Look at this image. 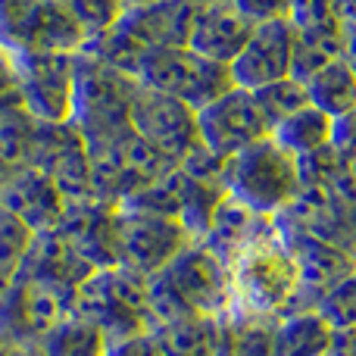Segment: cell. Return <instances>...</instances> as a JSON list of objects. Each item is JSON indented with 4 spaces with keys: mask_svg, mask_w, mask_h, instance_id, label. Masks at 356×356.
I'll list each match as a JSON object with an SVG mask.
<instances>
[{
    "mask_svg": "<svg viewBox=\"0 0 356 356\" xmlns=\"http://www.w3.org/2000/svg\"><path fill=\"white\" fill-rule=\"evenodd\" d=\"M122 3H125V10H141V6H154L160 0H122Z\"/></svg>",
    "mask_w": 356,
    "mask_h": 356,
    "instance_id": "37",
    "label": "cell"
},
{
    "mask_svg": "<svg viewBox=\"0 0 356 356\" xmlns=\"http://www.w3.org/2000/svg\"><path fill=\"white\" fill-rule=\"evenodd\" d=\"M219 356H228V353H219Z\"/></svg>",
    "mask_w": 356,
    "mask_h": 356,
    "instance_id": "39",
    "label": "cell"
},
{
    "mask_svg": "<svg viewBox=\"0 0 356 356\" xmlns=\"http://www.w3.org/2000/svg\"><path fill=\"white\" fill-rule=\"evenodd\" d=\"M334 19L344 31L356 29V0H334Z\"/></svg>",
    "mask_w": 356,
    "mask_h": 356,
    "instance_id": "34",
    "label": "cell"
},
{
    "mask_svg": "<svg viewBox=\"0 0 356 356\" xmlns=\"http://www.w3.org/2000/svg\"><path fill=\"white\" fill-rule=\"evenodd\" d=\"M203 0H160L154 6L125 10L122 25L147 50L160 47H188L191 25Z\"/></svg>",
    "mask_w": 356,
    "mask_h": 356,
    "instance_id": "17",
    "label": "cell"
},
{
    "mask_svg": "<svg viewBox=\"0 0 356 356\" xmlns=\"http://www.w3.org/2000/svg\"><path fill=\"white\" fill-rule=\"evenodd\" d=\"M341 163H356V110L332 119V144Z\"/></svg>",
    "mask_w": 356,
    "mask_h": 356,
    "instance_id": "31",
    "label": "cell"
},
{
    "mask_svg": "<svg viewBox=\"0 0 356 356\" xmlns=\"http://www.w3.org/2000/svg\"><path fill=\"white\" fill-rule=\"evenodd\" d=\"M294 44L297 29L291 19H272V22L253 25L244 50L228 66L232 81L244 91H257L272 81L291 79L294 75Z\"/></svg>",
    "mask_w": 356,
    "mask_h": 356,
    "instance_id": "13",
    "label": "cell"
},
{
    "mask_svg": "<svg viewBox=\"0 0 356 356\" xmlns=\"http://www.w3.org/2000/svg\"><path fill=\"white\" fill-rule=\"evenodd\" d=\"M156 356H219L222 322L207 316H191L169 328H156Z\"/></svg>",
    "mask_w": 356,
    "mask_h": 356,
    "instance_id": "20",
    "label": "cell"
},
{
    "mask_svg": "<svg viewBox=\"0 0 356 356\" xmlns=\"http://www.w3.org/2000/svg\"><path fill=\"white\" fill-rule=\"evenodd\" d=\"M338 60H344V29L338 25V19L325 25L297 29V44H294V79L297 81H307L309 75H316L319 69L332 66Z\"/></svg>",
    "mask_w": 356,
    "mask_h": 356,
    "instance_id": "21",
    "label": "cell"
},
{
    "mask_svg": "<svg viewBox=\"0 0 356 356\" xmlns=\"http://www.w3.org/2000/svg\"><path fill=\"white\" fill-rule=\"evenodd\" d=\"M328 356H356V332H344L334 334V344Z\"/></svg>",
    "mask_w": 356,
    "mask_h": 356,
    "instance_id": "35",
    "label": "cell"
},
{
    "mask_svg": "<svg viewBox=\"0 0 356 356\" xmlns=\"http://www.w3.org/2000/svg\"><path fill=\"white\" fill-rule=\"evenodd\" d=\"M129 125L138 138L154 144L175 166H181L194 150L203 147L197 135V113L181 100L144 88L141 81L129 106Z\"/></svg>",
    "mask_w": 356,
    "mask_h": 356,
    "instance_id": "10",
    "label": "cell"
},
{
    "mask_svg": "<svg viewBox=\"0 0 356 356\" xmlns=\"http://www.w3.org/2000/svg\"><path fill=\"white\" fill-rule=\"evenodd\" d=\"M334 334L338 332L316 309H297L275 322L272 356H328Z\"/></svg>",
    "mask_w": 356,
    "mask_h": 356,
    "instance_id": "19",
    "label": "cell"
},
{
    "mask_svg": "<svg viewBox=\"0 0 356 356\" xmlns=\"http://www.w3.org/2000/svg\"><path fill=\"white\" fill-rule=\"evenodd\" d=\"M316 313L328 322L338 334L356 332V269L347 278H341L334 288H328L325 294L316 300Z\"/></svg>",
    "mask_w": 356,
    "mask_h": 356,
    "instance_id": "28",
    "label": "cell"
},
{
    "mask_svg": "<svg viewBox=\"0 0 356 356\" xmlns=\"http://www.w3.org/2000/svg\"><path fill=\"white\" fill-rule=\"evenodd\" d=\"M106 356H156V338L150 328L147 332H135V334H129V338L110 341Z\"/></svg>",
    "mask_w": 356,
    "mask_h": 356,
    "instance_id": "33",
    "label": "cell"
},
{
    "mask_svg": "<svg viewBox=\"0 0 356 356\" xmlns=\"http://www.w3.org/2000/svg\"><path fill=\"white\" fill-rule=\"evenodd\" d=\"M0 203H3L13 216H19L35 234L60 228L63 216H66V203H63L60 191L35 166H19L16 172H13L10 184H6L3 194H0Z\"/></svg>",
    "mask_w": 356,
    "mask_h": 356,
    "instance_id": "16",
    "label": "cell"
},
{
    "mask_svg": "<svg viewBox=\"0 0 356 356\" xmlns=\"http://www.w3.org/2000/svg\"><path fill=\"white\" fill-rule=\"evenodd\" d=\"M234 309L282 319L297 303V263L278 219H272L232 259Z\"/></svg>",
    "mask_w": 356,
    "mask_h": 356,
    "instance_id": "1",
    "label": "cell"
},
{
    "mask_svg": "<svg viewBox=\"0 0 356 356\" xmlns=\"http://www.w3.org/2000/svg\"><path fill=\"white\" fill-rule=\"evenodd\" d=\"M303 85H307L309 104H313L316 110H322L325 116L338 119V116H344V113L356 110V75L344 60L319 69V72L309 75Z\"/></svg>",
    "mask_w": 356,
    "mask_h": 356,
    "instance_id": "23",
    "label": "cell"
},
{
    "mask_svg": "<svg viewBox=\"0 0 356 356\" xmlns=\"http://www.w3.org/2000/svg\"><path fill=\"white\" fill-rule=\"evenodd\" d=\"M253 25L272 19H291V0H232Z\"/></svg>",
    "mask_w": 356,
    "mask_h": 356,
    "instance_id": "32",
    "label": "cell"
},
{
    "mask_svg": "<svg viewBox=\"0 0 356 356\" xmlns=\"http://www.w3.org/2000/svg\"><path fill=\"white\" fill-rule=\"evenodd\" d=\"M22 104L41 125H72L75 54H16Z\"/></svg>",
    "mask_w": 356,
    "mask_h": 356,
    "instance_id": "7",
    "label": "cell"
},
{
    "mask_svg": "<svg viewBox=\"0 0 356 356\" xmlns=\"http://www.w3.org/2000/svg\"><path fill=\"white\" fill-rule=\"evenodd\" d=\"M66 6V13L81 25V31L88 35V41L100 38L104 31H110L119 19L125 16L122 0H60Z\"/></svg>",
    "mask_w": 356,
    "mask_h": 356,
    "instance_id": "29",
    "label": "cell"
},
{
    "mask_svg": "<svg viewBox=\"0 0 356 356\" xmlns=\"http://www.w3.org/2000/svg\"><path fill=\"white\" fill-rule=\"evenodd\" d=\"M113 234H116L119 266H129V269L141 272L147 278L160 275L194 241L178 216L154 213V209H131V207H116Z\"/></svg>",
    "mask_w": 356,
    "mask_h": 356,
    "instance_id": "6",
    "label": "cell"
},
{
    "mask_svg": "<svg viewBox=\"0 0 356 356\" xmlns=\"http://www.w3.org/2000/svg\"><path fill=\"white\" fill-rule=\"evenodd\" d=\"M253 22L232 0H203L191 25L188 47L219 66H232V60L244 50Z\"/></svg>",
    "mask_w": 356,
    "mask_h": 356,
    "instance_id": "14",
    "label": "cell"
},
{
    "mask_svg": "<svg viewBox=\"0 0 356 356\" xmlns=\"http://www.w3.org/2000/svg\"><path fill=\"white\" fill-rule=\"evenodd\" d=\"M31 238L35 232L0 203V282H13L22 272Z\"/></svg>",
    "mask_w": 356,
    "mask_h": 356,
    "instance_id": "26",
    "label": "cell"
},
{
    "mask_svg": "<svg viewBox=\"0 0 356 356\" xmlns=\"http://www.w3.org/2000/svg\"><path fill=\"white\" fill-rule=\"evenodd\" d=\"M222 188L241 207L275 219L294 203L303 188L300 160L269 135L244 147L241 154L228 156L222 166Z\"/></svg>",
    "mask_w": 356,
    "mask_h": 356,
    "instance_id": "2",
    "label": "cell"
},
{
    "mask_svg": "<svg viewBox=\"0 0 356 356\" xmlns=\"http://www.w3.org/2000/svg\"><path fill=\"white\" fill-rule=\"evenodd\" d=\"M81 25L60 0H0V47L13 54H79Z\"/></svg>",
    "mask_w": 356,
    "mask_h": 356,
    "instance_id": "4",
    "label": "cell"
},
{
    "mask_svg": "<svg viewBox=\"0 0 356 356\" xmlns=\"http://www.w3.org/2000/svg\"><path fill=\"white\" fill-rule=\"evenodd\" d=\"M138 81L144 88H150V91H160L166 97L188 104L194 113L203 110L207 104H213L228 88H234L228 66H219V63L194 54L191 47L150 50L141 63Z\"/></svg>",
    "mask_w": 356,
    "mask_h": 356,
    "instance_id": "5",
    "label": "cell"
},
{
    "mask_svg": "<svg viewBox=\"0 0 356 356\" xmlns=\"http://www.w3.org/2000/svg\"><path fill=\"white\" fill-rule=\"evenodd\" d=\"M253 97H257V104H259V110H263L269 129H275L282 119H288L291 113H297L300 106L309 104L307 85H303V81H297L294 75H291V79H282V81H272V85L257 88V91H253Z\"/></svg>",
    "mask_w": 356,
    "mask_h": 356,
    "instance_id": "27",
    "label": "cell"
},
{
    "mask_svg": "<svg viewBox=\"0 0 356 356\" xmlns=\"http://www.w3.org/2000/svg\"><path fill=\"white\" fill-rule=\"evenodd\" d=\"M163 275L172 282V288L181 294L191 313L207 316V319H222L234 309L232 266L200 241H191L163 269Z\"/></svg>",
    "mask_w": 356,
    "mask_h": 356,
    "instance_id": "9",
    "label": "cell"
},
{
    "mask_svg": "<svg viewBox=\"0 0 356 356\" xmlns=\"http://www.w3.org/2000/svg\"><path fill=\"white\" fill-rule=\"evenodd\" d=\"M69 300L63 288L31 275H16L0 291V334L19 341H41L54 325L69 316Z\"/></svg>",
    "mask_w": 356,
    "mask_h": 356,
    "instance_id": "11",
    "label": "cell"
},
{
    "mask_svg": "<svg viewBox=\"0 0 356 356\" xmlns=\"http://www.w3.org/2000/svg\"><path fill=\"white\" fill-rule=\"evenodd\" d=\"M138 79L100 63L88 50L75 54V116L81 141H116L131 129L129 106Z\"/></svg>",
    "mask_w": 356,
    "mask_h": 356,
    "instance_id": "3",
    "label": "cell"
},
{
    "mask_svg": "<svg viewBox=\"0 0 356 356\" xmlns=\"http://www.w3.org/2000/svg\"><path fill=\"white\" fill-rule=\"evenodd\" d=\"M272 138H275L284 150H291L297 160L313 156L332 144V116H325V113L316 110L313 104H307L297 113H291L288 119H282V122L272 129Z\"/></svg>",
    "mask_w": 356,
    "mask_h": 356,
    "instance_id": "22",
    "label": "cell"
},
{
    "mask_svg": "<svg viewBox=\"0 0 356 356\" xmlns=\"http://www.w3.org/2000/svg\"><path fill=\"white\" fill-rule=\"evenodd\" d=\"M6 284H10V282H0V291H3V288H6Z\"/></svg>",
    "mask_w": 356,
    "mask_h": 356,
    "instance_id": "38",
    "label": "cell"
},
{
    "mask_svg": "<svg viewBox=\"0 0 356 356\" xmlns=\"http://www.w3.org/2000/svg\"><path fill=\"white\" fill-rule=\"evenodd\" d=\"M269 222H272V216H257L253 209L241 207L238 200H232V197L225 194L219 200V207L213 209V219H209L200 244H207L209 250L219 253V257L232 266V259L238 257Z\"/></svg>",
    "mask_w": 356,
    "mask_h": 356,
    "instance_id": "18",
    "label": "cell"
},
{
    "mask_svg": "<svg viewBox=\"0 0 356 356\" xmlns=\"http://www.w3.org/2000/svg\"><path fill=\"white\" fill-rule=\"evenodd\" d=\"M25 113L22 81H19V60L13 50L0 47V116Z\"/></svg>",
    "mask_w": 356,
    "mask_h": 356,
    "instance_id": "30",
    "label": "cell"
},
{
    "mask_svg": "<svg viewBox=\"0 0 356 356\" xmlns=\"http://www.w3.org/2000/svg\"><path fill=\"white\" fill-rule=\"evenodd\" d=\"M344 63L353 69V75H356V29L344 31Z\"/></svg>",
    "mask_w": 356,
    "mask_h": 356,
    "instance_id": "36",
    "label": "cell"
},
{
    "mask_svg": "<svg viewBox=\"0 0 356 356\" xmlns=\"http://www.w3.org/2000/svg\"><path fill=\"white\" fill-rule=\"evenodd\" d=\"M197 135L207 154H213L216 160H228L250 144L269 138L272 129L253 91L234 85L225 94H219L213 104L197 110Z\"/></svg>",
    "mask_w": 356,
    "mask_h": 356,
    "instance_id": "8",
    "label": "cell"
},
{
    "mask_svg": "<svg viewBox=\"0 0 356 356\" xmlns=\"http://www.w3.org/2000/svg\"><path fill=\"white\" fill-rule=\"evenodd\" d=\"M94 272H97V266L75 247V241L63 228H54V232H38L31 238V247L25 253V263L19 275L41 278V282L72 294Z\"/></svg>",
    "mask_w": 356,
    "mask_h": 356,
    "instance_id": "15",
    "label": "cell"
},
{
    "mask_svg": "<svg viewBox=\"0 0 356 356\" xmlns=\"http://www.w3.org/2000/svg\"><path fill=\"white\" fill-rule=\"evenodd\" d=\"M44 356H106V334L94 322L69 313L60 325H54L38 341Z\"/></svg>",
    "mask_w": 356,
    "mask_h": 356,
    "instance_id": "25",
    "label": "cell"
},
{
    "mask_svg": "<svg viewBox=\"0 0 356 356\" xmlns=\"http://www.w3.org/2000/svg\"><path fill=\"white\" fill-rule=\"evenodd\" d=\"M282 232L288 238V247L297 263V303L291 313L313 309L316 300L328 288H334L341 278H347L356 269V253L328 238H319L313 232H300V228H288V225H282Z\"/></svg>",
    "mask_w": 356,
    "mask_h": 356,
    "instance_id": "12",
    "label": "cell"
},
{
    "mask_svg": "<svg viewBox=\"0 0 356 356\" xmlns=\"http://www.w3.org/2000/svg\"><path fill=\"white\" fill-rule=\"evenodd\" d=\"M222 353L228 356H272V338H275V322L266 316H250L232 309L222 316Z\"/></svg>",
    "mask_w": 356,
    "mask_h": 356,
    "instance_id": "24",
    "label": "cell"
}]
</instances>
